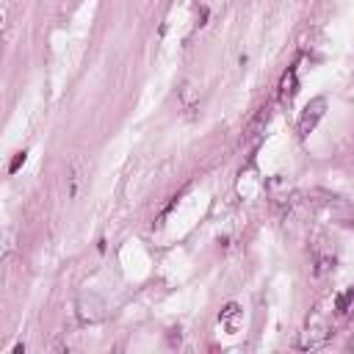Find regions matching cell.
<instances>
[{"label": "cell", "mask_w": 354, "mask_h": 354, "mask_svg": "<svg viewBox=\"0 0 354 354\" xmlns=\"http://www.w3.org/2000/svg\"><path fill=\"white\" fill-rule=\"evenodd\" d=\"M324 114H327V97H316V100H310L307 108L302 111L299 116V139H307L310 133L318 127V122L324 119Z\"/></svg>", "instance_id": "1"}, {"label": "cell", "mask_w": 354, "mask_h": 354, "mask_svg": "<svg viewBox=\"0 0 354 354\" xmlns=\"http://www.w3.org/2000/svg\"><path fill=\"white\" fill-rule=\"evenodd\" d=\"M296 92H299V77H296V70L291 67V70L282 75V80H279V102H282V105H291Z\"/></svg>", "instance_id": "2"}, {"label": "cell", "mask_w": 354, "mask_h": 354, "mask_svg": "<svg viewBox=\"0 0 354 354\" xmlns=\"http://www.w3.org/2000/svg\"><path fill=\"white\" fill-rule=\"evenodd\" d=\"M266 125H269V108H260V114L254 116L252 122H249V127L244 130V144H252V141H257L266 133Z\"/></svg>", "instance_id": "3"}, {"label": "cell", "mask_w": 354, "mask_h": 354, "mask_svg": "<svg viewBox=\"0 0 354 354\" xmlns=\"http://www.w3.org/2000/svg\"><path fill=\"white\" fill-rule=\"evenodd\" d=\"M238 318H241V307L235 304V302H230V304H227V307L219 313V321L227 324L230 329H235V327H238Z\"/></svg>", "instance_id": "4"}, {"label": "cell", "mask_w": 354, "mask_h": 354, "mask_svg": "<svg viewBox=\"0 0 354 354\" xmlns=\"http://www.w3.org/2000/svg\"><path fill=\"white\" fill-rule=\"evenodd\" d=\"M352 302H354V288H352V291H346V293H340L338 302H335V310L343 316V313H349V310H352Z\"/></svg>", "instance_id": "5"}, {"label": "cell", "mask_w": 354, "mask_h": 354, "mask_svg": "<svg viewBox=\"0 0 354 354\" xmlns=\"http://www.w3.org/2000/svg\"><path fill=\"white\" fill-rule=\"evenodd\" d=\"M25 158H28V152H17V155H14V161L8 163V172H11V175H14V172H20V166L25 163Z\"/></svg>", "instance_id": "6"}, {"label": "cell", "mask_w": 354, "mask_h": 354, "mask_svg": "<svg viewBox=\"0 0 354 354\" xmlns=\"http://www.w3.org/2000/svg\"><path fill=\"white\" fill-rule=\"evenodd\" d=\"M180 340H183L180 329H169V343H172V346H180Z\"/></svg>", "instance_id": "7"}]
</instances>
